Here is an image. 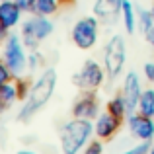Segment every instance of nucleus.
<instances>
[{"label":"nucleus","mask_w":154,"mask_h":154,"mask_svg":"<svg viewBox=\"0 0 154 154\" xmlns=\"http://www.w3.org/2000/svg\"><path fill=\"white\" fill-rule=\"evenodd\" d=\"M55 88H57V70L55 68H45L31 84L29 96H27V100L23 102V105L18 111V121H22V123L31 121V117L35 113L41 111L51 102Z\"/></svg>","instance_id":"f257e3e1"},{"label":"nucleus","mask_w":154,"mask_h":154,"mask_svg":"<svg viewBox=\"0 0 154 154\" xmlns=\"http://www.w3.org/2000/svg\"><path fill=\"white\" fill-rule=\"evenodd\" d=\"M96 137L94 121L72 117L59 131V146L63 154H78L86 148V144Z\"/></svg>","instance_id":"f03ea898"},{"label":"nucleus","mask_w":154,"mask_h":154,"mask_svg":"<svg viewBox=\"0 0 154 154\" xmlns=\"http://www.w3.org/2000/svg\"><path fill=\"white\" fill-rule=\"evenodd\" d=\"M2 63L12 70L14 78L23 76L27 72V55L29 51L23 45V39L20 33L10 31L6 37L2 39Z\"/></svg>","instance_id":"7ed1b4c3"},{"label":"nucleus","mask_w":154,"mask_h":154,"mask_svg":"<svg viewBox=\"0 0 154 154\" xmlns=\"http://www.w3.org/2000/svg\"><path fill=\"white\" fill-rule=\"evenodd\" d=\"M53 31H55V23L49 20V16H33L31 14V18L22 23L20 35H22L23 45H26L27 51H37L39 43L43 39H47L49 35H53Z\"/></svg>","instance_id":"20e7f679"},{"label":"nucleus","mask_w":154,"mask_h":154,"mask_svg":"<svg viewBox=\"0 0 154 154\" xmlns=\"http://www.w3.org/2000/svg\"><path fill=\"white\" fill-rule=\"evenodd\" d=\"M125 63H127V47H125V39L121 35H113L109 37V41L103 47V59L102 64L107 72V76L111 80H115L117 76L123 72Z\"/></svg>","instance_id":"39448f33"},{"label":"nucleus","mask_w":154,"mask_h":154,"mask_svg":"<svg viewBox=\"0 0 154 154\" xmlns=\"http://www.w3.org/2000/svg\"><path fill=\"white\" fill-rule=\"evenodd\" d=\"M100 37V20L96 16H86V18L78 20L70 29V39L78 49L90 51L96 47Z\"/></svg>","instance_id":"423d86ee"},{"label":"nucleus","mask_w":154,"mask_h":154,"mask_svg":"<svg viewBox=\"0 0 154 154\" xmlns=\"http://www.w3.org/2000/svg\"><path fill=\"white\" fill-rule=\"evenodd\" d=\"M105 76L107 72H105L103 64L94 59H88L82 64V68L72 76V84H76L80 90H98L103 84Z\"/></svg>","instance_id":"0eeeda50"},{"label":"nucleus","mask_w":154,"mask_h":154,"mask_svg":"<svg viewBox=\"0 0 154 154\" xmlns=\"http://www.w3.org/2000/svg\"><path fill=\"white\" fill-rule=\"evenodd\" d=\"M127 127L129 133L133 135V139L146 140V143H152L154 140V117H146L143 113L135 111L127 115Z\"/></svg>","instance_id":"6e6552de"},{"label":"nucleus","mask_w":154,"mask_h":154,"mask_svg":"<svg viewBox=\"0 0 154 154\" xmlns=\"http://www.w3.org/2000/svg\"><path fill=\"white\" fill-rule=\"evenodd\" d=\"M143 82H140V76L137 72H127L125 80L121 84V96H123L125 103H127L129 113H135L139 107V100L143 96Z\"/></svg>","instance_id":"1a4fd4ad"},{"label":"nucleus","mask_w":154,"mask_h":154,"mask_svg":"<svg viewBox=\"0 0 154 154\" xmlns=\"http://www.w3.org/2000/svg\"><path fill=\"white\" fill-rule=\"evenodd\" d=\"M100 115V103L96 98L94 90H84L80 98L74 100L72 103V117H82V119H92Z\"/></svg>","instance_id":"9d476101"},{"label":"nucleus","mask_w":154,"mask_h":154,"mask_svg":"<svg viewBox=\"0 0 154 154\" xmlns=\"http://www.w3.org/2000/svg\"><path fill=\"white\" fill-rule=\"evenodd\" d=\"M123 12V0H96L94 2V16L103 23H113L121 18Z\"/></svg>","instance_id":"9b49d317"},{"label":"nucleus","mask_w":154,"mask_h":154,"mask_svg":"<svg viewBox=\"0 0 154 154\" xmlns=\"http://www.w3.org/2000/svg\"><path fill=\"white\" fill-rule=\"evenodd\" d=\"M23 10L14 0H0V18H2V39L22 22Z\"/></svg>","instance_id":"f8f14e48"},{"label":"nucleus","mask_w":154,"mask_h":154,"mask_svg":"<svg viewBox=\"0 0 154 154\" xmlns=\"http://www.w3.org/2000/svg\"><path fill=\"white\" fill-rule=\"evenodd\" d=\"M121 121H123V119L111 115V113L105 109L103 113H100V115L94 119L96 137H98V139H102V140L113 139V137H115V133L119 131V127H121Z\"/></svg>","instance_id":"ddd939ff"},{"label":"nucleus","mask_w":154,"mask_h":154,"mask_svg":"<svg viewBox=\"0 0 154 154\" xmlns=\"http://www.w3.org/2000/svg\"><path fill=\"white\" fill-rule=\"evenodd\" d=\"M121 20H123V26L127 33H135V29L139 27V14H137V8L133 6L131 0H123V12H121Z\"/></svg>","instance_id":"4468645a"},{"label":"nucleus","mask_w":154,"mask_h":154,"mask_svg":"<svg viewBox=\"0 0 154 154\" xmlns=\"http://www.w3.org/2000/svg\"><path fill=\"white\" fill-rule=\"evenodd\" d=\"M16 102H20L16 80H10V82H6V84H0V105H2V109H10Z\"/></svg>","instance_id":"2eb2a0df"},{"label":"nucleus","mask_w":154,"mask_h":154,"mask_svg":"<svg viewBox=\"0 0 154 154\" xmlns=\"http://www.w3.org/2000/svg\"><path fill=\"white\" fill-rule=\"evenodd\" d=\"M60 0H33V8H31V14L33 16H51L57 14L60 6Z\"/></svg>","instance_id":"dca6fc26"},{"label":"nucleus","mask_w":154,"mask_h":154,"mask_svg":"<svg viewBox=\"0 0 154 154\" xmlns=\"http://www.w3.org/2000/svg\"><path fill=\"white\" fill-rule=\"evenodd\" d=\"M137 111L146 115V117H154V88H144L143 90V96L139 100Z\"/></svg>","instance_id":"f3484780"},{"label":"nucleus","mask_w":154,"mask_h":154,"mask_svg":"<svg viewBox=\"0 0 154 154\" xmlns=\"http://www.w3.org/2000/svg\"><path fill=\"white\" fill-rule=\"evenodd\" d=\"M105 109H107L111 115H115V117H119V119H125V117L129 115V109H127V103H125V100H123V96H115V98H111L107 102V105H105Z\"/></svg>","instance_id":"a211bd4d"},{"label":"nucleus","mask_w":154,"mask_h":154,"mask_svg":"<svg viewBox=\"0 0 154 154\" xmlns=\"http://www.w3.org/2000/svg\"><path fill=\"white\" fill-rule=\"evenodd\" d=\"M137 14H139V27L140 31H148L150 27L154 26V16H152V10H146V8H139L137 10Z\"/></svg>","instance_id":"6ab92c4d"},{"label":"nucleus","mask_w":154,"mask_h":154,"mask_svg":"<svg viewBox=\"0 0 154 154\" xmlns=\"http://www.w3.org/2000/svg\"><path fill=\"white\" fill-rule=\"evenodd\" d=\"M16 80V86H18V96H20V102H26L27 96H29V90H31V80L26 78V76H18Z\"/></svg>","instance_id":"aec40b11"},{"label":"nucleus","mask_w":154,"mask_h":154,"mask_svg":"<svg viewBox=\"0 0 154 154\" xmlns=\"http://www.w3.org/2000/svg\"><path fill=\"white\" fill-rule=\"evenodd\" d=\"M43 64V57L39 51H29V55H27V70L29 72H35L39 66Z\"/></svg>","instance_id":"412c9836"},{"label":"nucleus","mask_w":154,"mask_h":154,"mask_svg":"<svg viewBox=\"0 0 154 154\" xmlns=\"http://www.w3.org/2000/svg\"><path fill=\"white\" fill-rule=\"evenodd\" d=\"M102 152H103V144H102V139H98V137L92 139L82 150V154H102Z\"/></svg>","instance_id":"4be33fe9"},{"label":"nucleus","mask_w":154,"mask_h":154,"mask_svg":"<svg viewBox=\"0 0 154 154\" xmlns=\"http://www.w3.org/2000/svg\"><path fill=\"white\" fill-rule=\"evenodd\" d=\"M154 143V140H152ZM152 143H146V140H140L137 146H133V148H129V150H125V152H119V154H148V150H150V146H152Z\"/></svg>","instance_id":"5701e85b"},{"label":"nucleus","mask_w":154,"mask_h":154,"mask_svg":"<svg viewBox=\"0 0 154 154\" xmlns=\"http://www.w3.org/2000/svg\"><path fill=\"white\" fill-rule=\"evenodd\" d=\"M10 80H14V74H12V70L2 63L0 64V84H6V82H10Z\"/></svg>","instance_id":"b1692460"},{"label":"nucleus","mask_w":154,"mask_h":154,"mask_svg":"<svg viewBox=\"0 0 154 154\" xmlns=\"http://www.w3.org/2000/svg\"><path fill=\"white\" fill-rule=\"evenodd\" d=\"M143 74H144V78H146L150 84H154V63H146V64H144Z\"/></svg>","instance_id":"393cba45"},{"label":"nucleus","mask_w":154,"mask_h":154,"mask_svg":"<svg viewBox=\"0 0 154 154\" xmlns=\"http://www.w3.org/2000/svg\"><path fill=\"white\" fill-rule=\"evenodd\" d=\"M16 4H18L20 8H22L23 12H29L31 14V8H33V0H14Z\"/></svg>","instance_id":"a878e982"},{"label":"nucleus","mask_w":154,"mask_h":154,"mask_svg":"<svg viewBox=\"0 0 154 154\" xmlns=\"http://www.w3.org/2000/svg\"><path fill=\"white\" fill-rule=\"evenodd\" d=\"M144 37H146V41H148V43H150V45L154 47V26H152L148 31H144Z\"/></svg>","instance_id":"bb28decb"},{"label":"nucleus","mask_w":154,"mask_h":154,"mask_svg":"<svg viewBox=\"0 0 154 154\" xmlns=\"http://www.w3.org/2000/svg\"><path fill=\"white\" fill-rule=\"evenodd\" d=\"M16 154H39V152H35V150H31V148H20Z\"/></svg>","instance_id":"cd10ccee"},{"label":"nucleus","mask_w":154,"mask_h":154,"mask_svg":"<svg viewBox=\"0 0 154 154\" xmlns=\"http://www.w3.org/2000/svg\"><path fill=\"white\" fill-rule=\"evenodd\" d=\"M148 154H154V143H152V146H150V150H148Z\"/></svg>","instance_id":"c85d7f7f"},{"label":"nucleus","mask_w":154,"mask_h":154,"mask_svg":"<svg viewBox=\"0 0 154 154\" xmlns=\"http://www.w3.org/2000/svg\"><path fill=\"white\" fill-rule=\"evenodd\" d=\"M60 2H63V4H68V2H72V0H60Z\"/></svg>","instance_id":"c756f323"},{"label":"nucleus","mask_w":154,"mask_h":154,"mask_svg":"<svg viewBox=\"0 0 154 154\" xmlns=\"http://www.w3.org/2000/svg\"><path fill=\"white\" fill-rule=\"evenodd\" d=\"M150 10H152V16H154V4H152V8H150Z\"/></svg>","instance_id":"7c9ffc66"}]
</instances>
